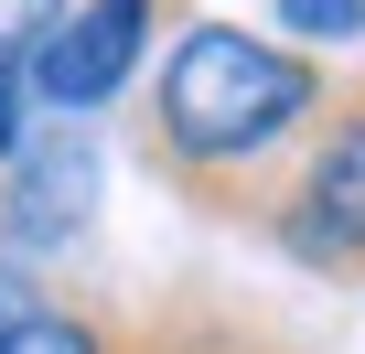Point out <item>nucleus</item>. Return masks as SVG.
I'll return each instance as SVG.
<instances>
[{"mask_svg":"<svg viewBox=\"0 0 365 354\" xmlns=\"http://www.w3.org/2000/svg\"><path fill=\"white\" fill-rule=\"evenodd\" d=\"M333 108V65L301 43H269L247 22H172V43L140 76V161L215 226H258V204L290 183L301 140Z\"/></svg>","mask_w":365,"mask_h":354,"instance_id":"obj_1","label":"nucleus"},{"mask_svg":"<svg viewBox=\"0 0 365 354\" xmlns=\"http://www.w3.org/2000/svg\"><path fill=\"white\" fill-rule=\"evenodd\" d=\"M247 236H269V247H279L290 269H312V279L365 290V76H354V86H333L322 129L301 140L290 183L258 204V226H247Z\"/></svg>","mask_w":365,"mask_h":354,"instance_id":"obj_2","label":"nucleus"},{"mask_svg":"<svg viewBox=\"0 0 365 354\" xmlns=\"http://www.w3.org/2000/svg\"><path fill=\"white\" fill-rule=\"evenodd\" d=\"M161 11L172 0H65V22L33 43V108H54V118H97V108H118L129 97V76L150 65V43H161Z\"/></svg>","mask_w":365,"mask_h":354,"instance_id":"obj_3","label":"nucleus"},{"mask_svg":"<svg viewBox=\"0 0 365 354\" xmlns=\"http://www.w3.org/2000/svg\"><path fill=\"white\" fill-rule=\"evenodd\" d=\"M97 204H108V140L86 118H54L0 161V236L22 258H65L97 226Z\"/></svg>","mask_w":365,"mask_h":354,"instance_id":"obj_4","label":"nucleus"},{"mask_svg":"<svg viewBox=\"0 0 365 354\" xmlns=\"http://www.w3.org/2000/svg\"><path fill=\"white\" fill-rule=\"evenodd\" d=\"M226 322H194V311H108V301H54L33 290V311L0 333V354H215Z\"/></svg>","mask_w":365,"mask_h":354,"instance_id":"obj_5","label":"nucleus"},{"mask_svg":"<svg viewBox=\"0 0 365 354\" xmlns=\"http://www.w3.org/2000/svg\"><path fill=\"white\" fill-rule=\"evenodd\" d=\"M279 11V33L301 43V54H333V43H365V0H269Z\"/></svg>","mask_w":365,"mask_h":354,"instance_id":"obj_6","label":"nucleus"},{"mask_svg":"<svg viewBox=\"0 0 365 354\" xmlns=\"http://www.w3.org/2000/svg\"><path fill=\"white\" fill-rule=\"evenodd\" d=\"M65 22V0H0V65H33V43Z\"/></svg>","mask_w":365,"mask_h":354,"instance_id":"obj_7","label":"nucleus"},{"mask_svg":"<svg viewBox=\"0 0 365 354\" xmlns=\"http://www.w3.org/2000/svg\"><path fill=\"white\" fill-rule=\"evenodd\" d=\"M22 140H33V76H22V65H0V161H11Z\"/></svg>","mask_w":365,"mask_h":354,"instance_id":"obj_8","label":"nucleus"},{"mask_svg":"<svg viewBox=\"0 0 365 354\" xmlns=\"http://www.w3.org/2000/svg\"><path fill=\"white\" fill-rule=\"evenodd\" d=\"M22 311H33V279H11V269H0V333H11Z\"/></svg>","mask_w":365,"mask_h":354,"instance_id":"obj_9","label":"nucleus"}]
</instances>
